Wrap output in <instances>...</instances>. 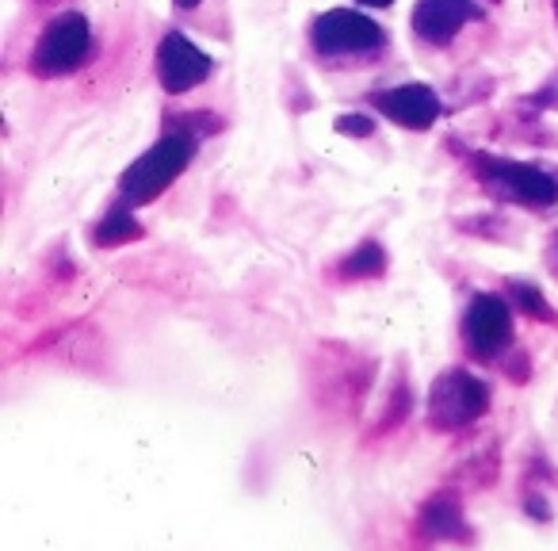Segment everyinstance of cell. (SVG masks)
Listing matches in <instances>:
<instances>
[{"label": "cell", "instance_id": "cell-1", "mask_svg": "<svg viewBox=\"0 0 558 551\" xmlns=\"http://www.w3.org/2000/svg\"><path fill=\"white\" fill-rule=\"evenodd\" d=\"M195 157V134L177 131V134H165L157 146H149L131 169L123 172L119 188H123V200L126 203H149L154 195H161L180 172L192 165Z\"/></svg>", "mask_w": 558, "mask_h": 551}, {"label": "cell", "instance_id": "cell-2", "mask_svg": "<svg viewBox=\"0 0 558 551\" xmlns=\"http://www.w3.org/2000/svg\"><path fill=\"white\" fill-rule=\"evenodd\" d=\"M489 410V387L471 375L466 368H451L428 391V426L440 433H456V429L478 421Z\"/></svg>", "mask_w": 558, "mask_h": 551}, {"label": "cell", "instance_id": "cell-3", "mask_svg": "<svg viewBox=\"0 0 558 551\" xmlns=\"http://www.w3.org/2000/svg\"><path fill=\"white\" fill-rule=\"evenodd\" d=\"M474 172L489 192L505 195L512 203H527V207H550L558 200V180L550 172L535 169V165L505 161V157L478 154L474 157Z\"/></svg>", "mask_w": 558, "mask_h": 551}, {"label": "cell", "instance_id": "cell-4", "mask_svg": "<svg viewBox=\"0 0 558 551\" xmlns=\"http://www.w3.org/2000/svg\"><path fill=\"white\" fill-rule=\"evenodd\" d=\"M88 47H93V32L88 20L81 12H62L47 24V32L39 35L32 55V70L39 77H65L85 62Z\"/></svg>", "mask_w": 558, "mask_h": 551}, {"label": "cell", "instance_id": "cell-5", "mask_svg": "<svg viewBox=\"0 0 558 551\" xmlns=\"http://www.w3.org/2000/svg\"><path fill=\"white\" fill-rule=\"evenodd\" d=\"M314 47L322 55H367V50H379L383 47V27L375 20H367L364 12H352V9H333L326 16L314 20V32H311Z\"/></svg>", "mask_w": 558, "mask_h": 551}, {"label": "cell", "instance_id": "cell-6", "mask_svg": "<svg viewBox=\"0 0 558 551\" xmlns=\"http://www.w3.org/2000/svg\"><path fill=\"white\" fill-rule=\"evenodd\" d=\"M463 337H466V349H471L474 357H482V360L505 352L512 345V311H509V303H505L501 296H489V291L474 296L471 307H466V319H463Z\"/></svg>", "mask_w": 558, "mask_h": 551}, {"label": "cell", "instance_id": "cell-7", "mask_svg": "<svg viewBox=\"0 0 558 551\" xmlns=\"http://www.w3.org/2000/svg\"><path fill=\"white\" fill-rule=\"evenodd\" d=\"M210 70H215V62L180 32L165 35L161 47H157V77H161L165 93H187V88L203 85L210 77Z\"/></svg>", "mask_w": 558, "mask_h": 551}, {"label": "cell", "instance_id": "cell-8", "mask_svg": "<svg viewBox=\"0 0 558 551\" xmlns=\"http://www.w3.org/2000/svg\"><path fill=\"white\" fill-rule=\"evenodd\" d=\"M375 108L395 123L410 127V131H425L440 119V96L428 85H398L375 93Z\"/></svg>", "mask_w": 558, "mask_h": 551}, {"label": "cell", "instance_id": "cell-9", "mask_svg": "<svg viewBox=\"0 0 558 551\" xmlns=\"http://www.w3.org/2000/svg\"><path fill=\"white\" fill-rule=\"evenodd\" d=\"M471 20H482V9L471 0H417L413 9V32L425 43H448L456 32H463Z\"/></svg>", "mask_w": 558, "mask_h": 551}, {"label": "cell", "instance_id": "cell-10", "mask_svg": "<svg viewBox=\"0 0 558 551\" xmlns=\"http://www.w3.org/2000/svg\"><path fill=\"white\" fill-rule=\"evenodd\" d=\"M417 528L433 540H456V543H471V528H466L463 505L456 502V494L440 490L433 494L417 513Z\"/></svg>", "mask_w": 558, "mask_h": 551}, {"label": "cell", "instance_id": "cell-11", "mask_svg": "<svg viewBox=\"0 0 558 551\" xmlns=\"http://www.w3.org/2000/svg\"><path fill=\"white\" fill-rule=\"evenodd\" d=\"M142 238V226L138 218L131 215V207H111L108 215H104V223L96 226V241H100L104 249L111 245H126V241Z\"/></svg>", "mask_w": 558, "mask_h": 551}, {"label": "cell", "instance_id": "cell-12", "mask_svg": "<svg viewBox=\"0 0 558 551\" xmlns=\"http://www.w3.org/2000/svg\"><path fill=\"white\" fill-rule=\"evenodd\" d=\"M383 272H387V253H383V245H375V241H364V245L341 264L344 280H364V276H383Z\"/></svg>", "mask_w": 558, "mask_h": 551}, {"label": "cell", "instance_id": "cell-13", "mask_svg": "<svg viewBox=\"0 0 558 551\" xmlns=\"http://www.w3.org/2000/svg\"><path fill=\"white\" fill-rule=\"evenodd\" d=\"M509 296H512V303L527 314V319H535V322L555 319V314H550V307H547V299H543V291L532 288L527 280H509Z\"/></svg>", "mask_w": 558, "mask_h": 551}, {"label": "cell", "instance_id": "cell-14", "mask_svg": "<svg viewBox=\"0 0 558 551\" xmlns=\"http://www.w3.org/2000/svg\"><path fill=\"white\" fill-rule=\"evenodd\" d=\"M337 131H344V134H372V119H367V116H341V119H337Z\"/></svg>", "mask_w": 558, "mask_h": 551}, {"label": "cell", "instance_id": "cell-15", "mask_svg": "<svg viewBox=\"0 0 558 551\" xmlns=\"http://www.w3.org/2000/svg\"><path fill=\"white\" fill-rule=\"evenodd\" d=\"M360 4H372V9H387L390 0H360Z\"/></svg>", "mask_w": 558, "mask_h": 551}, {"label": "cell", "instance_id": "cell-16", "mask_svg": "<svg viewBox=\"0 0 558 551\" xmlns=\"http://www.w3.org/2000/svg\"><path fill=\"white\" fill-rule=\"evenodd\" d=\"M550 264L558 268V238H555V245H550Z\"/></svg>", "mask_w": 558, "mask_h": 551}, {"label": "cell", "instance_id": "cell-17", "mask_svg": "<svg viewBox=\"0 0 558 551\" xmlns=\"http://www.w3.org/2000/svg\"><path fill=\"white\" fill-rule=\"evenodd\" d=\"M180 9H195V4H199V0H177Z\"/></svg>", "mask_w": 558, "mask_h": 551}, {"label": "cell", "instance_id": "cell-18", "mask_svg": "<svg viewBox=\"0 0 558 551\" xmlns=\"http://www.w3.org/2000/svg\"><path fill=\"white\" fill-rule=\"evenodd\" d=\"M43 4H54V0H43Z\"/></svg>", "mask_w": 558, "mask_h": 551}]
</instances>
